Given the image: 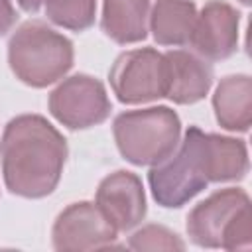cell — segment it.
Masks as SVG:
<instances>
[{
  "instance_id": "obj_1",
  "label": "cell",
  "mask_w": 252,
  "mask_h": 252,
  "mask_svg": "<svg viewBox=\"0 0 252 252\" xmlns=\"http://www.w3.org/2000/svg\"><path fill=\"white\" fill-rule=\"evenodd\" d=\"M67 159V140L39 114L8 122L0 140L4 183L10 193L39 199L57 187Z\"/></svg>"
},
{
  "instance_id": "obj_2",
  "label": "cell",
  "mask_w": 252,
  "mask_h": 252,
  "mask_svg": "<svg viewBox=\"0 0 252 252\" xmlns=\"http://www.w3.org/2000/svg\"><path fill=\"white\" fill-rule=\"evenodd\" d=\"M73 43L43 22L22 24L8 41L12 73L26 85L41 89L57 83L73 67Z\"/></svg>"
},
{
  "instance_id": "obj_3",
  "label": "cell",
  "mask_w": 252,
  "mask_h": 252,
  "mask_svg": "<svg viewBox=\"0 0 252 252\" xmlns=\"http://www.w3.org/2000/svg\"><path fill=\"white\" fill-rule=\"evenodd\" d=\"M187 234L203 248L246 250L252 244L250 199L244 189L215 191L187 215Z\"/></svg>"
},
{
  "instance_id": "obj_4",
  "label": "cell",
  "mask_w": 252,
  "mask_h": 252,
  "mask_svg": "<svg viewBox=\"0 0 252 252\" xmlns=\"http://www.w3.org/2000/svg\"><path fill=\"white\" fill-rule=\"evenodd\" d=\"M148 181L154 199L161 207L177 209L191 201L211 183L207 161V134L197 126H189L175 150L167 158L152 165Z\"/></svg>"
},
{
  "instance_id": "obj_5",
  "label": "cell",
  "mask_w": 252,
  "mask_h": 252,
  "mask_svg": "<svg viewBox=\"0 0 252 252\" xmlns=\"http://www.w3.org/2000/svg\"><path fill=\"white\" fill-rule=\"evenodd\" d=\"M114 140L122 158L134 165H156L167 158L181 136V122L167 106L128 110L112 124Z\"/></svg>"
},
{
  "instance_id": "obj_6",
  "label": "cell",
  "mask_w": 252,
  "mask_h": 252,
  "mask_svg": "<svg viewBox=\"0 0 252 252\" xmlns=\"http://www.w3.org/2000/svg\"><path fill=\"white\" fill-rule=\"evenodd\" d=\"M110 87L120 102L140 104L165 96L167 59L152 47L132 49L116 57L110 73Z\"/></svg>"
},
{
  "instance_id": "obj_7",
  "label": "cell",
  "mask_w": 252,
  "mask_h": 252,
  "mask_svg": "<svg viewBox=\"0 0 252 252\" xmlns=\"http://www.w3.org/2000/svg\"><path fill=\"white\" fill-rule=\"evenodd\" d=\"M104 85L85 73L63 79L49 94V112L67 128L83 130L104 122L110 114Z\"/></svg>"
},
{
  "instance_id": "obj_8",
  "label": "cell",
  "mask_w": 252,
  "mask_h": 252,
  "mask_svg": "<svg viewBox=\"0 0 252 252\" xmlns=\"http://www.w3.org/2000/svg\"><path fill=\"white\" fill-rule=\"evenodd\" d=\"M116 228L96 207V203H73L55 219L51 236L55 250H94L106 248L116 238Z\"/></svg>"
},
{
  "instance_id": "obj_9",
  "label": "cell",
  "mask_w": 252,
  "mask_h": 252,
  "mask_svg": "<svg viewBox=\"0 0 252 252\" xmlns=\"http://www.w3.org/2000/svg\"><path fill=\"white\" fill-rule=\"evenodd\" d=\"M238 24L240 14L236 8L222 0H209L197 14L189 43L203 59H226L238 47Z\"/></svg>"
},
{
  "instance_id": "obj_10",
  "label": "cell",
  "mask_w": 252,
  "mask_h": 252,
  "mask_svg": "<svg viewBox=\"0 0 252 252\" xmlns=\"http://www.w3.org/2000/svg\"><path fill=\"white\" fill-rule=\"evenodd\" d=\"M94 203L116 230H130L146 217L144 185L132 171L118 169L106 175L96 189Z\"/></svg>"
},
{
  "instance_id": "obj_11",
  "label": "cell",
  "mask_w": 252,
  "mask_h": 252,
  "mask_svg": "<svg viewBox=\"0 0 252 252\" xmlns=\"http://www.w3.org/2000/svg\"><path fill=\"white\" fill-rule=\"evenodd\" d=\"M167 59V93L165 96L175 104H193L209 93L213 85L211 65L197 53L185 49H171Z\"/></svg>"
},
{
  "instance_id": "obj_12",
  "label": "cell",
  "mask_w": 252,
  "mask_h": 252,
  "mask_svg": "<svg viewBox=\"0 0 252 252\" xmlns=\"http://www.w3.org/2000/svg\"><path fill=\"white\" fill-rule=\"evenodd\" d=\"M213 108L217 122L232 132H246L252 120V81L248 75L224 77L215 94Z\"/></svg>"
},
{
  "instance_id": "obj_13",
  "label": "cell",
  "mask_w": 252,
  "mask_h": 252,
  "mask_svg": "<svg viewBox=\"0 0 252 252\" xmlns=\"http://www.w3.org/2000/svg\"><path fill=\"white\" fill-rule=\"evenodd\" d=\"M197 22L191 0H156L150 14V32L159 45H187Z\"/></svg>"
},
{
  "instance_id": "obj_14",
  "label": "cell",
  "mask_w": 252,
  "mask_h": 252,
  "mask_svg": "<svg viewBox=\"0 0 252 252\" xmlns=\"http://www.w3.org/2000/svg\"><path fill=\"white\" fill-rule=\"evenodd\" d=\"M150 0H104L102 32L116 43H136L148 35Z\"/></svg>"
},
{
  "instance_id": "obj_15",
  "label": "cell",
  "mask_w": 252,
  "mask_h": 252,
  "mask_svg": "<svg viewBox=\"0 0 252 252\" xmlns=\"http://www.w3.org/2000/svg\"><path fill=\"white\" fill-rule=\"evenodd\" d=\"M207 161L209 181H234L242 179L248 171V150L242 140L207 134Z\"/></svg>"
},
{
  "instance_id": "obj_16",
  "label": "cell",
  "mask_w": 252,
  "mask_h": 252,
  "mask_svg": "<svg viewBox=\"0 0 252 252\" xmlns=\"http://www.w3.org/2000/svg\"><path fill=\"white\" fill-rule=\"evenodd\" d=\"M45 16L67 30L83 32L93 26L96 14V0H43Z\"/></svg>"
},
{
  "instance_id": "obj_17",
  "label": "cell",
  "mask_w": 252,
  "mask_h": 252,
  "mask_svg": "<svg viewBox=\"0 0 252 252\" xmlns=\"http://www.w3.org/2000/svg\"><path fill=\"white\" fill-rule=\"evenodd\" d=\"M128 246L132 250H183L185 248L183 240L175 232L158 224H148L136 230L130 236Z\"/></svg>"
},
{
  "instance_id": "obj_18",
  "label": "cell",
  "mask_w": 252,
  "mask_h": 252,
  "mask_svg": "<svg viewBox=\"0 0 252 252\" xmlns=\"http://www.w3.org/2000/svg\"><path fill=\"white\" fill-rule=\"evenodd\" d=\"M16 22V10L10 0H0V35L10 32V28Z\"/></svg>"
},
{
  "instance_id": "obj_19",
  "label": "cell",
  "mask_w": 252,
  "mask_h": 252,
  "mask_svg": "<svg viewBox=\"0 0 252 252\" xmlns=\"http://www.w3.org/2000/svg\"><path fill=\"white\" fill-rule=\"evenodd\" d=\"M43 0H18V4L26 10V12H37Z\"/></svg>"
},
{
  "instance_id": "obj_20",
  "label": "cell",
  "mask_w": 252,
  "mask_h": 252,
  "mask_svg": "<svg viewBox=\"0 0 252 252\" xmlns=\"http://www.w3.org/2000/svg\"><path fill=\"white\" fill-rule=\"evenodd\" d=\"M240 2H242V4H250V0H240Z\"/></svg>"
}]
</instances>
